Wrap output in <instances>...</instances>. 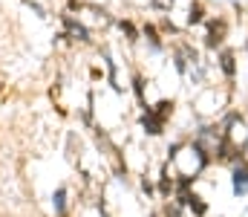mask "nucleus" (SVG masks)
<instances>
[{
  "mask_svg": "<svg viewBox=\"0 0 248 217\" xmlns=\"http://www.w3.org/2000/svg\"><path fill=\"white\" fill-rule=\"evenodd\" d=\"M202 20H205V9H202V6H199V3H190V6H187V26H196V23H202Z\"/></svg>",
  "mask_w": 248,
  "mask_h": 217,
  "instance_id": "0eeeda50",
  "label": "nucleus"
},
{
  "mask_svg": "<svg viewBox=\"0 0 248 217\" xmlns=\"http://www.w3.org/2000/svg\"><path fill=\"white\" fill-rule=\"evenodd\" d=\"M63 26H66V29H69L72 35H75V41H84V44L90 41V29H87V26H84L81 20H75V17L63 15Z\"/></svg>",
  "mask_w": 248,
  "mask_h": 217,
  "instance_id": "39448f33",
  "label": "nucleus"
},
{
  "mask_svg": "<svg viewBox=\"0 0 248 217\" xmlns=\"http://www.w3.org/2000/svg\"><path fill=\"white\" fill-rule=\"evenodd\" d=\"M52 209H55L58 217L66 215V188H58V191L52 194Z\"/></svg>",
  "mask_w": 248,
  "mask_h": 217,
  "instance_id": "6e6552de",
  "label": "nucleus"
},
{
  "mask_svg": "<svg viewBox=\"0 0 248 217\" xmlns=\"http://www.w3.org/2000/svg\"><path fill=\"white\" fill-rule=\"evenodd\" d=\"M119 26H122V32L127 35V41H139V32H136V26L130 20H119Z\"/></svg>",
  "mask_w": 248,
  "mask_h": 217,
  "instance_id": "1a4fd4ad",
  "label": "nucleus"
},
{
  "mask_svg": "<svg viewBox=\"0 0 248 217\" xmlns=\"http://www.w3.org/2000/svg\"><path fill=\"white\" fill-rule=\"evenodd\" d=\"M225 20L219 17V20H208V32H205V47L208 50H217V47H222V41H225Z\"/></svg>",
  "mask_w": 248,
  "mask_h": 217,
  "instance_id": "f257e3e1",
  "label": "nucleus"
},
{
  "mask_svg": "<svg viewBox=\"0 0 248 217\" xmlns=\"http://www.w3.org/2000/svg\"><path fill=\"white\" fill-rule=\"evenodd\" d=\"M141 35H144L147 52H153V55H162V52H165V41H162V35H159V29H156L153 23H144Z\"/></svg>",
  "mask_w": 248,
  "mask_h": 217,
  "instance_id": "f03ea898",
  "label": "nucleus"
},
{
  "mask_svg": "<svg viewBox=\"0 0 248 217\" xmlns=\"http://www.w3.org/2000/svg\"><path fill=\"white\" fill-rule=\"evenodd\" d=\"M217 64H219V70H222L225 78H234L237 75V52L234 50H222L217 55Z\"/></svg>",
  "mask_w": 248,
  "mask_h": 217,
  "instance_id": "20e7f679",
  "label": "nucleus"
},
{
  "mask_svg": "<svg viewBox=\"0 0 248 217\" xmlns=\"http://www.w3.org/2000/svg\"><path fill=\"white\" fill-rule=\"evenodd\" d=\"M231 188H234L237 197H246L248 194V162H243V165L234 168V174H231Z\"/></svg>",
  "mask_w": 248,
  "mask_h": 217,
  "instance_id": "7ed1b4c3",
  "label": "nucleus"
},
{
  "mask_svg": "<svg viewBox=\"0 0 248 217\" xmlns=\"http://www.w3.org/2000/svg\"><path fill=\"white\" fill-rule=\"evenodd\" d=\"M173 67H176L179 75H190V61H187V55L182 52V47L173 50Z\"/></svg>",
  "mask_w": 248,
  "mask_h": 217,
  "instance_id": "423d86ee",
  "label": "nucleus"
}]
</instances>
